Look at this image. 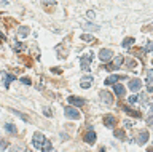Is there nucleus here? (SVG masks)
<instances>
[{
  "mask_svg": "<svg viewBox=\"0 0 153 152\" xmlns=\"http://www.w3.org/2000/svg\"><path fill=\"white\" fill-rule=\"evenodd\" d=\"M45 141H46V138L42 135V133H35L33 135V147L35 149H38V151H42V147H43V144H45Z\"/></svg>",
  "mask_w": 153,
  "mask_h": 152,
  "instance_id": "1",
  "label": "nucleus"
},
{
  "mask_svg": "<svg viewBox=\"0 0 153 152\" xmlns=\"http://www.w3.org/2000/svg\"><path fill=\"white\" fill-rule=\"evenodd\" d=\"M64 115H65L67 118H80V112L76 111V107L65 106V107H64Z\"/></svg>",
  "mask_w": 153,
  "mask_h": 152,
  "instance_id": "2",
  "label": "nucleus"
},
{
  "mask_svg": "<svg viewBox=\"0 0 153 152\" xmlns=\"http://www.w3.org/2000/svg\"><path fill=\"white\" fill-rule=\"evenodd\" d=\"M128 87H129V90H132V91H139L142 87V80L140 79H131L128 82Z\"/></svg>",
  "mask_w": 153,
  "mask_h": 152,
  "instance_id": "3",
  "label": "nucleus"
},
{
  "mask_svg": "<svg viewBox=\"0 0 153 152\" xmlns=\"http://www.w3.org/2000/svg\"><path fill=\"white\" fill-rule=\"evenodd\" d=\"M113 56L112 53V50H108V48H104V50H100V53H99V58L102 63H107V61H110V58Z\"/></svg>",
  "mask_w": 153,
  "mask_h": 152,
  "instance_id": "4",
  "label": "nucleus"
},
{
  "mask_svg": "<svg viewBox=\"0 0 153 152\" xmlns=\"http://www.w3.org/2000/svg\"><path fill=\"white\" fill-rule=\"evenodd\" d=\"M91 59H93V53L89 55H85L83 58H81V69L83 70H89V64H91Z\"/></svg>",
  "mask_w": 153,
  "mask_h": 152,
  "instance_id": "5",
  "label": "nucleus"
},
{
  "mask_svg": "<svg viewBox=\"0 0 153 152\" xmlns=\"http://www.w3.org/2000/svg\"><path fill=\"white\" fill-rule=\"evenodd\" d=\"M70 104H74V106H76V107H80V106H85V99L83 98H78V96H69V99H67Z\"/></svg>",
  "mask_w": 153,
  "mask_h": 152,
  "instance_id": "6",
  "label": "nucleus"
},
{
  "mask_svg": "<svg viewBox=\"0 0 153 152\" xmlns=\"http://www.w3.org/2000/svg\"><path fill=\"white\" fill-rule=\"evenodd\" d=\"M85 142H88V144H91V146L96 142V133L93 130H89V131L85 133Z\"/></svg>",
  "mask_w": 153,
  "mask_h": 152,
  "instance_id": "7",
  "label": "nucleus"
},
{
  "mask_svg": "<svg viewBox=\"0 0 153 152\" xmlns=\"http://www.w3.org/2000/svg\"><path fill=\"white\" fill-rule=\"evenodd\" d=\"M99 94H100V98L104 99V103L107 104V106H110V104H112V99H113L112 93H108V91H105V90H102V91H100Z\"/></svg>",
  "mask_w": 153,
  "mask_h": 152,
  "instance_id": "8",
  "label": "nucleus"
},
{
  "mask_svg": "<svg viewBox=\"0 0 153 152\" xmlns=\"http://www.w3.org/2000/svg\"><path fill=\"white\" fill-rule=\"evenodd\" d=\"M147 141H148V131H147V130H142L140 133H139L137 142H139V144H140V146H143V144H145Z\"/></svg>",
  "mask_w": 153,
  "mask_h": 152,
  "instance_id": "9",
  "label": "nucleus"
},
{
  "mask_svg": "<svg viewBox=\"0 0 153 152\" xmlns=\"http://www.w3.org/2000/svg\"><path fill=\"white\" fill-rule=\"evenodd\" d=\"M113 90H115V94H117V96H124V93H126V88H124L121 83H115Z\"/></svg>",
  "mask_w": 153,
  "mask_h": 152,
  "instance_id": "10",
  "label": "nucleus"
},
{
  "mask_svg": "<svg viewBox=\"0 0 153 152\" xmlns=\"http://www.w3.org/2000/svg\"><path fill=\"white\" fill-rule=\"evenodd\" d=\"M120 79H123L121 75H110V77L105 79V85H115Z\"/></svg>",
  "mask_w": 153,
  "mask_h": 152,
  "instance_id": "11",
  "label": "nucleus"
},
{
  "mask_svg": "<svg viewBox=\"0 0 153 152\" xmlns=\"http://www.w3.org/2000/svg\"><path fill=\"white\" fill-rule=\"evenodd\" d=\"M29 32H30V31H29L27 26H21V27L18 29V35L21 37V39H26V37L29 35Z\"/></svg>",
  "mask_w": 153,
  "mask_h": 152,
  "instance_id": "12",
  "label": "nucleus"
},
{
  "mask_svg": "<svg viewBox=\"0 0 153 152\" xmlns=\"http://www.w3.org/2000/svg\"><path fill=\"white\" fill-rule=\"evenodd\" d=\"M104 125L108 127V128H112L115 125V117L113 115H105L104 117Z\"/></svg>",
  "mask_w": 153,
  "mask_h": 152,
  "instance_id": "13",
  "label": "nucleus"
},
{
  "mask_svg": "<svg viewBox=\"0 0 153 152\" xmlns=\"http://www.w3.org/2000/svg\"><path fill=\"white\" fill-rule=\"evenodd\" d=\"M91 82H93V80H91V77H85L83 80H81L80 87H81V88H89V87H91Z\"/></svg>",
  "mask_w": 153,
  "mask_h": 152,
  "instance_id": "14",
  "label": "nucleus"
},
{
  "mask_svg": "<svg viewBox=\"0 0 153 152\" xmlns=\"http://www.w3.org/2000/svg\"><path fill=\"white\" fill-rule=\"evenodd\" d=\"M3 75H5V87H10V82L11 80H14V75H11V74H7V72H3Z\"/></svg>",
  "mask_w": 153,
  "mask_h": 152,
  "instance_id": "15",
  "label": "nucleus"
},
{
  "mask_svg": "<svg viewBox=\"0 0 153 152\" xmlns=\"http://www.w3.org/2000/svg\"><path fill=\"white\" fill-rule=\"evenodd\" d=\"M124 111H126L129 115H132V117H142V112H137V111H134V109H129V107H124Z\"/></svg>",
  "mask_w": 153,
  "mask_h": 152,
  "instance_id": "16",
  "label": "nucleus"
},
{
  "mask_svg": "<svg viewBox=\"0 0 153 152\" xmlns=\"http://www.w3.org/2000/svg\"><path fill=\"white\" fill-rule=\"evenodd\" d=\"M83 27L86 31H99L100 27L99 26H94V24H88V22H83Z\"/></svg>",
  "mask_w": 153,
  "mask_h": 152,
  "instance_id": "17",
  "label": "nucleus"
},
{
  "mask_svg": "<svg viewBox=\"0 0 153 152\" xmlns=\"http://www.w3.org/2000/svg\"><path fill=\"white\" fill-rule=\"evenodd\" d=\"M121 63H123V58H121V56H117V58H115V61H113V64H112V67L118 69L120 66H121Z\"/></svg>",
  "mask_w": 153,
  "mask_h": 152,
  "instance_id": "18",
  "label": "nucleus"
},
{
  "mask_svg": "<svg viewBox=\"0 0 153 152\" xmlns=\"http://www.w3.org/2000/svg\"><path fill=\"white\" fill-rule=\"evenodd\" d=\"M51 149H53L51 142H50V141L46 139V141H45V144H43V147H42V152H50Z\"/></svg>",
  "mask_w": 153,
  "mask_h": 152,
  "instance_id": "19",
  "label": "nucleus"
},
{
  "mask_svg": "<svg viewBox=\"0 0 153 152\" xmlns=\"http://www.w3.org/2000/svg\"><path fill=\"white\" fill-rule=\"evenodd\" d=\"M5 130H7L8 133H13V135H16V127L11 125V123H7V125H5Z\"/></svg>",
  "mask_w": 153,
  "mask_h": 152,
  "instance_id": "20",
  "label": "nucleus"
},
{
  "mask_svg": "<svg viewBox=\"0 0 153 152\" xmlns=\"http://www.w3.org/2000/svg\"><path fill=\"white\" fill-rule=\"evenodd\" d=\"M134 43V39L132 37H129V39H124L123 40V48H128V46H131Z\"/></svg>",
  "mask_w": 153,
  "mask_h": 152,
  "instance_id": "21",
  "label": "nucleus"
},
{
  "mask_svg": "<svg viewBox=\"0 0 153 152\" xmlns=\"http://www.w3.org/2000/svg\"><path fill=\"white\" fill-rule=\"evenodd\" d=\"M115 138H118V139H124V138H126L124 130H115Z\"/></svg>",
  "mask_w": 153,
  "mask_h": 152,
  "instance_id": "22",
  "label": "nucleus"
},
{
  "mask_svg": "<svg viewBox=\"0 0 153 152\" xmlns=\"http://www.w3.org/2000/svg\"><path fill=\"white\" fill-rule=\"evenodd\" d=\"M147 83H153V69L147 72Z\"/></svg>",
  "mask_w": 153,
  "mask_h": 152,
  "instance_id": "23",
  "label": "nucleus"
},
{
  "mask_svg": "<svg viewBox=\"0 0 153 152\" xmlns=\"http://www.w3.org/2000/svg\"><path fill=\"white\" fill-rule=\"evenodd\" d=\"M81 39L86 40V42H93L94 40V37L93 35H88V34H85V35H81Z\"/></svg>",
  "mask_w": 153,
  "mask_h": 152,
  "instance_id": "24",
  "label": "nucleus"
},
{
  "mask_svg": "<svg viewBox=\"0 0 153 152\" xmlns=\"http://www.w3.org/2000/svg\"><path fill=\"white\" fill-rule=\"evenodd\" d=\"M137 99H139L137 96H129V98H128V103H129V104H136Z\"/></svg>",
  "mask_w": 153,
  "mask_h": 152,
  "instance_id": "25",
  "label": "nucleus"
},
{
  "mask_svg": "<svg viewBox=\"0 0 153 152\" xmlns=\"http://www.w3.org/2000/svg\"><path fill=\"white\" fill-rule=\"evenodd\" d=\"M126 64L129 66V67H134V66H136V61H134V59H128Z\"/></svg>",
  "mask_w": 153,
  "mask_h": 152,
  "instance_id": "26",
  "label": "nucleus"
},
{
  "mask_svg": "<svg viewBox=\"0 0 153 152\" xmlns=\"http://www.w3.org/2000/svg\"><path fill=\"white\" fill-rule=\"evenodd\" d=\"M21 82H22V83H26V85H30V80L26 79V77H22V79H21Z\"/></svg>",
  "mask_w": 153,
  "mask_h": 152,
  "instance_id": "27",
  "label": "nucleus"
},
{
  "mask_svg": "<svg viewBox=\"0 0 153 152\" xmlns=\"http://www.w3.org/2000/svg\"><path fill=\"white\" fill-rule=\"evenodd\" d=\"M124 127H126V128H131V127H132V122H129V120H124Z\"/></svg>",
  "mask_w": 153,
  "mask_h": 152,
  "instance_id": "28",
  "label": "nucleus"
},
{
  "mask_svg": "<svg viewBox=\"0 0 153 152\" xmlns=\"http://www.w3.org/2000/svg\"><path fill=\"white\" fill-rule=\"evenodd\" d=\"M21 48H22V45H21V43H14V50H16V51H19Z\"/></svg>",
  "mask_w": 153,
  "mask_h": 152,
  "instance_id": "29",
  "label": "nucleus"
},
{
  "mask_svg": "<svg viewBox=\"0 0 153 152\" xmlns=\"http://www.w3.org/2000/svg\"><path fill=\"white\" fill-rule=\"evenodd\" d=\"M5 147H7V141H2V142H0V151L5 149Z\"/></svg>",
  "mask_w": 153,
  "mask_h": 152,
  "instance_id": "30",
  "label": "nucleus"
},
{
  "mask_svg": "<svg viewBox=\"0 0 153 152\" xmlns=\"http://www.w3.org/2000/svg\"><path fill=\"white\" fill-rule=\"evenodd\" d=\"M147 50H148V51H153V42H150V43L147 45Z\"/></svg>",
  "mask_w": 153,
  "mask_h": 152,
  "instance_id": "31",
  "label": "nucleus"
},
{
  "mask_svg": "<svg viewBox=\"0 0 153 152\" xmlns=\"http://www.w3.org/2000/svg\"><path fill=\"white\" fill-rule=\"evenodd\" d=\"M147 123H148V125H153V117H148L147 118Z\"/></svg>",
  "mask_w": 153,
  "mask_h": 152,
  "instance_id": "32",
  "label": "nucleus"
},
{
  "mask_svg": "<svg viewBox=\"0 0 153 152\" xmlns=\"http://www.w3.org/2000/svg\"><path fill=\"white\" fill-rule=\"evenodd\" d=\"M147 90H148V91H153V83H148V87H147Z\"/></svg>",
  "mask_w": 153,
  "mask_h": 152,
  "instance_id": "33",
  "label": "nucleus"
},
{
  "mask_svg": "<svg viewBox=\"0 0 153 152\" xmlns=\"http://www.w3.org/2000/svg\"><path fill=\"white\" fill-rule=\"evenodd\" d=\"M86 16H88V18H94V13L93 11H88V13H86Z\"/></svg>",
  "mask_w": 153,
  "mask_h": 152,
  "instance_id": "34",
  "label": "nucleus"
},
{
  "mask_svg": "<svg viewBox=\"0 0 153 152\" xmlns=\"http://www.w3.org/2000/svg\"><path fill=\"white\" fill-rule=\"evenodd\" d=\"M99 152H107V151H105L104 147H100V149H99Z\"/></svg>",
  "mask_w": 153,
  "mask_h": 152,
  "instance_id": "35",
  "label": "nucleus"
},
{
  "mask_svg": "<svg viewBox=\"0 0 153 152\" xmlns=\"http://www.w3.org/2000/svg\"><path fill=\"white\" fill-rule=\"evenodd\" d=\"M148 152H153V147H148Z\"/></svg>",
  "mask_w": 153,
  "mask_h": 152,
  "instance_id": "36",
  "label": "nucleus"
}]
</instances>
